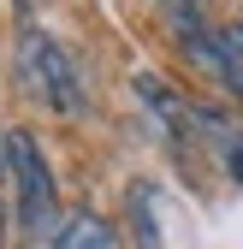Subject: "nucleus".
<instances>
[{
    "mask_svg": "<svg viewBox=\"0 0 243 249\" xmlns=\"http://www.w3.org/2000/svg\"><path fill=\"white\" fill-rule=\"evenodd\" d=\"M12 71H18V89L36 107H48V113H59V119H77L83 107H89V95H83V77H77V66H71V53L59 48L48 30H24L18 36V59H12Z\"/></svg>",
    "mask_w": 243,
    "mask_h": 249,
    "instance_id": "nucleus-1",
    "label": "nucleus"
},
{
    "mask_svg": "<svg viewBox=\"0 0 243 249\" xmlns=\"http://www.w3.org/2000/svg\"><path fill=\"white\" fill-rule=\"evenodd\" d=\"M0 154H6V166H12L24 226H30V231H48V226H53V213H59V190H53V172H48V160H42L36 137H24V131L0 137Z\"/></svg>",
    "mask_w": 243,
    "mask_h": 249,
    "instance_id": "nucleus-2",
    "label": "nucleus"
},
{
    "mask_svg": "<svg viewBox=\"0 0 243 249\" xmlns=\"http://www.w3.org/2000/svg\"><path fill=\"white\" fill-rule=\"evenodd\" d=\"M220 83L243 101V24H220Z\"/></svg>",
    "mask_w": 243,
    "mask_h": 249,
    "instance_id": "nucleus-3",
    "label": "nucleus"
},
{
    "mask_svg": "<svg viewBox=\"0 0 243 249\" xmlns=\"http://www.w3.org/2000/svg\"><path fill=\"white\" fill-rule=\"evenodd\" d=\"M226 160H231V172L243 178V148H226Z\"/></svg>",
    "mask_w": 243,
    "mask_h": 249,
    "instance_id": "nucleus-4",
    "label": "nucleus"
},
{
    "mask_svg": "<svg viewBox=\"0 0 243 249\" xmlns=\"http://www.w3.org/2000/svg\"><path fill=\"white\" fill-rule=\"evenodd\" d=\"M0 243H6V202H0Z\"/></svg>",
    "mask_w": 243,
    "mask_h": 249,
    "instance_id": "nucleus-5",
    "label": "nucleus"
}]
</instances>
